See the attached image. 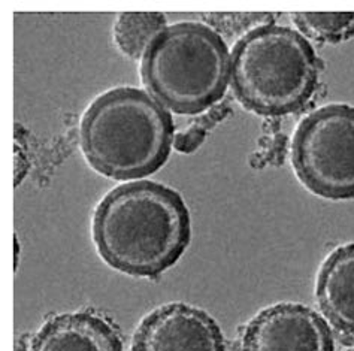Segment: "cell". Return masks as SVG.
Wrapping results in <instances>:
<instances>
[{
	"label": "cell",
	"mask_w": 354,
	"mask_h": 351,
	"mask_svg": "<svg viewBox=\"0 0 354 351\" xmlns=\"http://www.w3.org/2000/svg\"><path fill=\"white\" fill-rule=\"evenodd\" d=\"M91 230L99 256L113 269L154 278L187 250L190 212L176 190L139 180L106 193L93 214Z\"/></svg>",
	"instance_id": "6da1fadb"
},
{
	"label": "cell",
	"mask_w": 354,
	"mask_h": 351,
	"mask_svg": "<svg viewBox=\"0 0 354 351\" xmlns=\"http://www.w3.org/2000/svg\"><path fill=\"white\" fill-rule=\"evenodd\" d=\"M175 140L169 111L148 91L117 87L82 115L80 145L93 169L111 180H141L166 163Z\"/></svg>",
	"instance_id": "7a4b0ae2"
},
{
	"label": "cell",
	"mask_w": 354,
	"mask_h": 351,
	"mask_svg": "<svg viewBox=\"0 0 354 351\" xmlns=\"http://www.w3.org/2000/svg\"><path fill=\"white\" fill-rule=\"evenodd\" d=\"M322 60L302 33L274 23L242 35L230 51V87L250 113L281 117L315 95Z\"/></svg>",
	"instance_id": "3957f363"
},
{
	"label": "cell",
	"mask_w": 354,
	"mask_h": 351,
	"mask_svg": "<svg viewBox=\"0 0 354 351\" xmlns=\"http://www.w3.org/2000/svg\"><path fill=\"white\" fill-rule=\"evenodd\" d=\"M144 86L175 114L196 115L226 95L230 53L208 24L183 21L166 26L141 59Z\"/></svg>",
	"instance_id": "277c9868"
},
{
	"label": "cell",
	"mask_w": 354,
	"mask_h": 351,
	"mask_svg": "<svg viewBox=\"0 0 354 351\" xmlns=\"http://www.w3.org/2000/svg\"><path fill=\"white\" fill-rule=\"evenodd\" d=\"M292 166L314 195L354 199V106L330 104L304 117L293 135Z\"/></svg>",
	"instance_id": "5b68a950"
},
{
	"label": "cell",
	"mask_w": 354,
	"mask_h": 351,
	"mask_svg": "<svg viewBox=\"0 0 354 351\" xmlns=\"http://www.w3.org/2000/svg\"><path fill=\"white\" fill-rule=\"evenodd\" d=\"M241 351H335L333 336L319 314L302 303H277L248 321Z\"/></svg>",
	"instance_id": "8992f818"
},
{
	"label": "cell",
	"mask_w": 354,
	"mask_h": 351,
	"mask_svg": "<svg viewBox=\"0 0 354 351\" xmlns=\"http://www.w3.org/2000/svg\"><path fill=\"white\" fill-rule=\"evenodd\" d=\"M132 351H226L225 335L208 312L175 302L154 310L138 326Z\"/></svg>",
	"instance_id": "52a82bcc"
},
{
	"label": "cell",
	"mask_w": 354,
	"mask_h": 351,
	"mask_svg": "<svg viewBox=\"0 0 354 351\" xmlns=\"http://www.w3.org/2000/svg\"><path fill=\"white\" fill-rule=\"evenodd\" d=\"M30 351H123L109 320L88 311L59 314L38 330Z\"/></svg>",
	"instance_id": "ba28073f"
},
{
	"label": "cell",
	"mask_w": 354,
	"mask_h": 351,
	"mask_svg": "<svg viewBox=\"0 0 354 351\" xmlns=\"http://www.w3.org/2000/svg\"><path fill=\"white\" fill-rule=\"evenodd\" d=\"M315 301L326 321L354 336V243L328 254L315 280Z\"/></svg>",
	"instance_id": "9c48e42d"
},
{
	"label": "cell",
	"mask_w": 354,
	"mask_h": 351,
	"mask_svg": "<svg viewBox=\"0 0 354 351\" xmlns=\"http://www.w3.org/2000/svg\"><path fill=\"white\" fill-rule=\"evenodd\" d=\"M166 27L162 12H123L114 24V39L130 59H142L156 36Z\"/></svg>",
	"instance_id": "30bf717a"
},
{
	"label": "cell",
	"mask_w": 354,
	"mask_h": 351,
	"mask_svg": "<svg viewBox=\"0 0 354 351\" xmlns=\"http://www.w3.org/2000/svg\"><path fill=\"white\" fill-rule=\"evenodd\" d=\"M293 24L305 38L339 44L354 38V12H295Z\"/></svg>",
	"instance_id": "8fae6325"
},
{
	"label": "cell",
	"mask_w": 354,
	"mask_h": 351,
	"mask_svg": "<svg viewBox=\"0 0 354 351\" xmlns=\"http://www.w3.org/2000/svg\"><path fill=\"white\" fill-rule=\"evenodd\" d=\"M230 113H232L230 105L227 102H223V104H217L212 108H209L207 113L199 114V117L194 118L189 124V127H185L183 132L175 135V140H174L175 150L184 154H190L193 151H196L205 141V137H207L211 129H214L218 123H221Z\"/></svg>",
	"instance_id": "7c38bea8"
},
{
	"label": "cell",
	"mask_w": 354,
	"mask_h": 351,
	"mask_svg": "<svg viewBox=\"0 0 354 351\" xmlns=\"http://www.w3.org/2000/svg\"><path fill=\"white\" fill-rule=\"evenodd\" d=\"M208 17L209 27L216 32H244V35L259 26L274 21V14H209Z\"/></svg>",
	"instance_id": "4fadbf2b"
},
{
	"label": "cell",
	"mask_w": 354,
	"mask_h": 351,
	"mask_svg": "<svg viewBox=\"0 0 354 351\" xmlns=\"http://www.w3.org/2000/svg\"><path fill=\"white\" fill-rule=\"evenodd\" d=\"M344 351H354V344H351V345H348L346 350H344Z\"/></svg>",
	"instance_id": "5bb4252c"
}]
</instances>
